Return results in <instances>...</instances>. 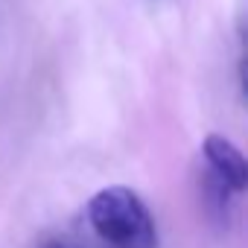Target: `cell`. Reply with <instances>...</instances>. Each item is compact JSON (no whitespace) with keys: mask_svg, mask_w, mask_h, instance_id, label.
Wrapping results in <instances>:
<instances>
[{"mask_svg":"<svg viewBox=\"0 0 248 248\" xmlns=\"http://www.w3.org/2000/svg\"><path fill=\"white\" fill-rule=\"evenodd\" d=\"M85 219L108 248H158L155 216L132 187H102L91 196Z\"/></svg>","mask_w":248,"mask_h":248,"instance_id":"cell-1","label":"cell"},{"mask_svg":"<svg viewBox=\"0 0 248 248\" xmlns=\"http://www.w3.org/2000/svg\"><path fill=\"white\" fill-rule=\"evenodd\" d=\"M199 196L204 199V210H207V216L213 222H219V225L231 222V216H233V196L236 193L222 178H216L207 167H202V172H199Z\"/></svg>","mask_w":248,"mask_h":248,"instance_id":"cell-3","label":"cell"},{"mask_svg":"<svg viewBox=\"0 0 248 248\" xmlns=\"http://www.w3.org/2000/svg\"><path fill=\"white\" fill-rule=\"evenodd\" d=\"M202 158H204V167L216 178H222L236 196L248 190V164L233 140H228L225 135H216V132L207 135L202 140Z\"/></svg>","mask_w":248,"mask_h":248,"instance_id":"cell-2","label":"cell"}]
</instances>
